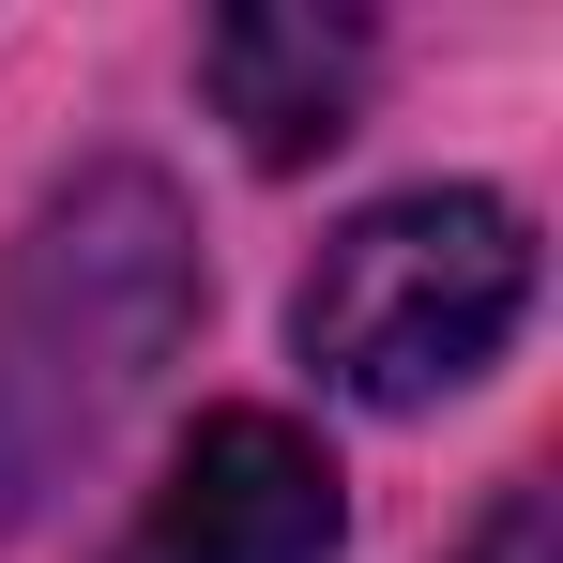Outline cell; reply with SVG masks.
Here are the masks:
<instances>
[{
  "mask_svg": "<svg viewBox=\"0 0 563 563\" xmlns=\"http://www.w3.org/2000/svg\"><path fill=\"white\" fill-rule=\"evenodd\" d=\"M335 533H351V487L289 411H198V442L107 563H335Z\"/></svg>",
  "mask_w": 563,
  "mask_h": 563,
  "instance_id": "3957f363",
  "label": "cell"
},
{
  "mask_svg": "<svg viewBox=\"0 0 563 563\" xmlns=\"http://www.w3.org/2000/svg\"><path fill=\"white\" fill-rule=\"evenodd\" d=\"M457 563H563V533H549V487L518 472V487H503V503L472 518V549H457Z\"/></svg>",
  "mask_w": 563,
  "mask_h": 563,
  "instance_id": "5b68a950",
  "label": "cell"
},
{
  "mask_svg": "<svg viewBox=\"0 0 563 563\" xmlns=\"http://www.w3.org/2000/svg\"><path fill=\"white\" fill-rule=\"evenodd\" d=\"M366 77H380V31H366V15L244 0V15H213V31H198V92H213V122H229L260 168L335 153V137H351V107H366Z\"/></svg>",
  "mask_w": 563,
  "mask_h": 563,
  "instance_id": "277c9868",
  "label": "cell"
},
{
  "mask_svg": "<svg viewBox=\"0 0 563 563\" xmlns=\"http://www.w3.org/2000/svg\"><path fill=\"white\" fill-rule=\"evenodd\" d=\"M518 320H533V213L503 184L366 198L289 289V351L351 411H442L457 380L503 366Z\"/></svg>",
  "mask_w": 563,
  "mask_h": 563,
  "instance_id": "7a4b0ae2",
  "label": "cell"
},
{
  "mask_svg": "<svg viewBox=\"0 0 563 563\" xmlns=\"http://www.w3.org/2000/svg\"><path fill=\"white\" fill-rule=\"evenodd\" d=\"M198 320V229L153 168H77L15 229L0 275V533L62 487V457H92L107 411L184 351Z\"/></svg>",
  "mask_w": 563,
  "mask_h": 563,
  "instance_id": "6da1fadb",
  "label": "cell"
}]
</instances>
